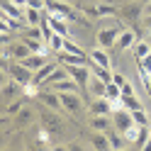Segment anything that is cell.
<instances>
[{"instance_id": "1", "label": "cell", "mask_w": 151, "mask_h": 151, "mask_svg": "<svg viewBox=\"0 0 151 151\" xmlns=\"http://www.w3.org/2000/svg\"><path fill=\"white\" fill-rule=\"evenodd\" d=\"M134 124H137V122H134V115H132V110L122 107V105L112 110V127H115L117 132H122V134H124V132H129Z\"/></svg>"}, {"instance_id": "2", "label": "cell", "mask_w": 151, "mask_h": 151, "mask_svg": "<svg viewBox=\"0 0 151 151\" xmlns=\"http://www.w3.org/2000/svg\"><path fill=\"white\" fill-rule=\"evenodd\" d=\"M122 20H127L132 24H137L141 20V15H144V3H139V0H132V3H124L119 7V12H117Z\"/></svg>"}, {"instance_id": "3", "label": "cell", "mask_w": 151, "mask_h": 151, "mask_svg": "<svg viewBox=\"0 0 151 151\" xmlns=\"http://www.w3.org/2000/svg\"><path fill=\"white\" fill-rule=\"evenodd\" d=\"M44 7H46L49 12H54V15L66 17V20H78V22H81V15L76 12L68 3H61V0H46V5H44Z\"/></svg>"}, {"instance_id": "4", "label": "cell", "mask_w": 151, "mask_h": 151, "mask_svg": "<svg viewBox=\"0 0 151 151\" xmlns=\"http://www.w3.org/2000/svg\"><path fill=\"white\" fill-rule=\"evenodd\" d=\"M10 78H15L20 86H32V78H34V71H29L22 61H17V63H10Z\"/></svg>"}, {"instance_id": "5", "label": "cell", "mask_w": 151, "mask_h": 151, "mask_svg": "<svg viewBox=\"0 0 151 151\" xmlns=\"http://www.w3.org/2000/svg\"><path fill=\"white\" fill-rule=\"evenodd\" d=\"M122 32V27H102V29L98 32V44L102 46V49H110V46H117V37Z\"/></svg>"}, {"instance_id": "6", "label": "cell", "mask_w": 151, "mask_h": 151, "mask_svg": "<svg viewBox=\"0 0 151 151\" xmlns=\"http://www.w3.org/2000/svg\"><path fill=\"white\" fill-rule=\"evenodd\" d=\"M59 66H61L59 61H56V63H54V61H46V63L42 66L39 71H34V78H32V86H37V88H42L44 83H46V78H49V76H51V73H54L56 68H59Z\"/></svg>"}, {"instance_id": "7", "label": "cell", "mask_w": 151, "mask_h": 151, "mask_svg": "<svg viewBox=\"0 0 151 151\" xmlns=\"http://www.w3.org/2000/svg\"><path fill=\"white\" fill-rule=\"evenodd\" d=\"M59 95H61V102H63V110L66 112H71V115H78V112H81L83 102H81L78 93H59Z\"/></svg>"}, {"instance_id": "8", "label": "cell", "mask_w": 151, "mask_h": 151, "mask_svg": "<svg viewBox=\"0 0 151 151\" xmlns=\"http://www.w3.org/2000/svg\"><path fill=\"white\" fill-rule=\"evenodd\" d=\"M90 17H112V15H117L119 12V7H115V5H110V3H100V5H95V7H83Z\"/></svg>"}, {"instance_id": "9", "label": "cell", "mask_w": 151, "mask_h": 151, "mask_svg": "<svg viewBox=\"0 0 151 151\" xmlns=\"http://www.w3.org/2000/svg\"><path fill=\"white\" fill-rule=\"evenodd\" d=\"M66 71L76 78V83H78L81 88H86L88 83H90V71H88L83 63H78V66H66Z\"/></svg>"}, {"instance_id": "10", "label": "cell", "mask_w": 151, "mask_h": 151, "mask_svg": "<svg viewBox=\"0 0 151 151\" xmlns=\"http://www.w3.org/2000/svg\"><path fill=\"white\" fill-rule=\"evenodd\" d=\"M56 61H59L61 66H78V63H86V56L61 49V51H56Z\"/></svg>"}, {"instance_id": "11", "label": "cell", "mask_w": 151, "mask_h": 151, "mask_svg": "<svg viewBox=\"0 0 151 151\" xmlns=\"http://www.w3.org/2000/svg\"><path fill=\"white\" fill-rule=\"evenodd\" d=\"M78 83H76L73 76H68V78H61V81H56L49 86V90H56V93H78Z\"/></svg>"}, {"instance_id": "12", "label": "cell", "mask_w": 151, "mask_h": 151, "mask_svg": "<svg viewBox=\"0 0 151 151\" xmlns=\"http://www.w3.org/2000/svg\"><path fill=\"white\" fill-rule=\"evenodd\" d=\"M112 102L107 95H102V98H95V102L90 105V115H112Z\"/></svg>"}, {"instance_id": "13", "label": "cell", "mask_w": 151, "mask_h": 151, "mask_svg": "<svg viewBox=\"0 0 151 151\" xmlns=\"http://www.w3.org/2000/svg\"><path fill=\"white\" fill-rule=\"evenodd\" d=\"M17 93H20V83H17L15 78L3 83V90H0V95H3V105H10V102L17 98Z\"/></svg>"}, {"instance_id": "14", "label": "cell", "mask_w": 151, "mask_h": 151, "mask_svg": "<svg viewBox=\"0 0 151 151\" xmlns=\"http://www.w3.org/2000/svg\"><path fill=\"white\" fill-rule=\"evenodd\" d=\"M39 100H42L49 110H61V107H63L61 95H59L56 90H44V93H39Z\"/></svg>"}, {"instance_id": "15", "label": "cell", "mask_w": 151, "mask_h": 151, "mask_svg": "<svg viewBox=\"0 0 151 151\" xmlns=\"http://www.w3.org/2000/svg\"><path fill=\"white\" fill-rule=\"evenodd\" d=\"M90 129H95V132H110L112 129V117L110 115H90Z\"/></svg>"}, {"instance_id": "16", "label": "cell", "mask_w": 151, "mask_h": 151, "mask_svg": "<svg viewBox=\"0 0 151 151\" xmlns=\"http://www.w3.org/2000/svg\"><path fill=\"white\" fill-rule=\"evenodd\" d=\"M29 54H32V49L27 46L24 39H22V42H10V56H12V59L22 61V59H27Z\"/></svg>"}, {"instance_id": "17", "label": "cell", "mask_w": 151, "mask_h": 151, "mask_svg": "<svg viewBox=\"0 0 151 151\" xmlns=\"http://www.w3.org/2000/svg\"><path fill=\"white\" fill-rule=\"evenodd\" d=\"M90 144H93V149H98V151H107V149H112V146H110V139H107V132H95V129H93Z\"/></svg>"}, {"instance_id": "18", "label": "cell", "mask_w": 151, "mask_h": 151, "mask_svg": "<svg viewBox=\"0 0 151 151\" xmlns=\"http://www.w3.org/2000/svg\"><path fill=\"white\" fill-rule=\"evenodd\" d=\"M49 24L54 27V32L56 34H61V37H68V20L66 17H61V15H49Z\"/></svg>"}, {"instance_id": "19", "label": "cell", "mask_w": 151, "mask_h": 151, "mask_svg": "<svg viewBox=\"0 0 151 151\" xmlns=\"http://www.w3.org/2000/svg\"><path fill=\"white\" fill-rule=\"evenodd\" d=\"M137 44V34L134 29H122L119 37H117V49H132Z\"/></svg>"}, {"instance_id": "20", "label": "cell", "mask_w": 151, "mask_h": 151, "mask_svg": "<svg viewBox=\"0 0 151 151\" xmlns=\"http://www.w3.org/2000/svg\"><path fill=\"white\" fill-rule=\"evenodd\" d=\"M88 90H90V93H93L95 98H102V95H107V83H105V81H100L98 76H90Z\"/></svg>"}, {"instance_id": "21", "label": "cell", "mask_w": 151, "mask_h": 151, "mask_svg": "<svg viewBox=\"0 0 151 151\" xmlns=\"http://www.w3.org/2000/svg\"><path fill=\"white\" fill-rule=\"evenodd\" d=\"M22 63H24L29 71H39L42 66L46 63V54H29L27 59H22Z\"/></svg>"}, {"instance_id": "22", "label": "cell", "mask_w": 151, "mask_h": 151, "mask_svg": "<svg viewBox=\"0 0 151 151\" xmlns=\"http://www.w3.org/2000/svg\"><path fill=\"white\" fill-rule=\"evenodd\" d=\"M42 127L46 132H54V134H56V132L61 129V119L56 115H51V112H44V115H42Z\"/></svg>"}, {"instance_id": "23", "label": "cell", "mask_w": 151, "mask_h": 151, "mask_svg": "<svg viewBox=\"0 0 151 151\" xmlns=\"http://www.w3.org/2000/svg\"><path fill=\"white\" fill-rule=\"evenodd\" d=\"M24 20H27L29 27H39L42 20H44V15L39 12V7H27V10H24Z\"/></svg>"}, {"instance_id": "24", "label": "cell", "mask_w": 151, "mask_h": 151, "mask_svg": "<svg viewBox=\"0 0 151 151\" xmlns=\"http://www.w3.org/2000/svg\"><path fill=\"white\" fill-rule=\"evenodd\" d=\"M3 12L10 15V17H17V20H24V12L20 10V5L15 0H3Z\"/></svg>"}, {"instance_id": "25", "label": "cell", "mask_w": 151, "mask_h": 151, "mask_svg": "<svg viewBox=\"0 0 151 151\" xmlns=\"http://www.w3.org/2000/svg\"><path fill=\"white\" fill-rule=\"evenodd\" d=\"M90 61L98 63V66H105V68H110V56L105 49H93L90 51Z\"/></svg>"}, {"instance_id": "26", "label": "cell", "mask_w": 151, "mask_h": 151, "mask_svg": "<svg viewBox=\"0 0 151 151\" xmlns=\"http://www.w3.org/2000/svg\"><path fill=\"white\" fill-rule=\"evenodd\" d=\"M107 139H110V146H112V149H117V151H119V149H124V141H127V139L122 137V132H117L115 127L107 132Z\"/></svg>"}, {"instance_id": "27", "label": "cell", "mask_w": 151, "mask_h": 151, "mask_svg": "<svg viewBox=\"0 0 151 151\" xmlns=\"http://www.w3.org/2000/svg\"><path fill=\"white\" fill-rule=\"evenodd\" d=\"M117 105H122V107H127V110H139V107H141V102H139V98L134 95V93H132V95H122Z\"/></svg>"}, {"instance_id": "28", "label": "cell", "mask_w": 151, "mask_h": 151, "mask_svg": "<svg viewBox=\"0 0 151 151\" xmlns=\"http://www.w3.org/2000/svg\"><path fill=\"white\" fill-rule=\"evenodd\" d=\"M34 119V112H32V107H22L20 112H17V117H15V122L20 127H24V124H29V122Z\"/></svg>"}, {"instance_id": "29", "label": "cell", "mask_w": 151, "mask_h": 151, "mask_svg": "<svg viewBox=\"0 0 151 151\" xmlns=\"http://www.w3.org/2000/svg\"><path fill=\"white\" fill-rule=\"evenodd\" d=\"M93 76H98L100 81H105L107 86H110V83H112V76H115V73H110V68H105V66L93 63Z\"/></svg>"}, {"instance_id": "30", "label": "cell", "mask_w": 151, "mask_h": 151, "mask_svg": "<svg viewBox=\"0 0 151 151\" xmlns=\"http://www.w3.org/2000/svg\"><path fill=\"white\" fill-rule=\"evenodd\" d=\"M134 54H137V59H146L151 54V44L149 42H137L134 44Z\"/></svg>"}, {"instance_id": "31", "label": "cell", "mask_w": 151, "mask_h": 151, "mask_svg": "<svg viewBox=\"0 0 151 151\" xmlns=\"http://www.w3.org/2000/svg\"><path fill=\"white\" fill-rule=\"evenodd\" d=\"M132 115H134V122H137L139 127H149V124H151V119L146 117V112L141 110V107H139V110H132Z\"/></svg>"}, {"instance_id": "32", "label": "cell", "mask_w": 151, "mask_h": 151, "mask_svg": "<svg viewBox=\"0 0 151 151\" xmlns=\"http://www.w3.org/2000/svg\"><path fill=\"white\" fill-rule=\"evenodd\" d=\"M107 98L115 102V105L119 102V98H122V88L117 86V83H110V86H107Z\"/></svg>"}, {"instance_id": "33", "label": "cell", "mask_w": 151, "mask_h": 151, "mask_svg": "<svg viewBox=\"0 0 151 151\" xmlns=\"http://www.w3.org/2000/svg\"><path fill=\"white\" fill-rule=\"evenodd\" d=\"M17 27H20V20L3 12V29H17Z\"/></svg>"}, {"instance_id": "34", "label": "cell", "mask_w": 151, "mask_h": 151, "mask_svg": "<svg viewBox=\"0 0 151 151\" xmlns=\"http://www.w3.org/2000/svg\"><path fill=\"white\" fill-rule=\"evenodd\" d=\"M63 49H66V51H73V54H81V56H86V51H83V49H81V46L76 44V42H71L68 37L63 39Z\"/></svg>"}, {"instance_id": "35", "label": "cell", "mask_w": 151, "mask_h": 151, "mask_svg": "<svg viewBox=\"0 0 151 151\" xmlns=\"http://www.w3.org/2000/svg\"><path fill=\"white\" fill-rule=\"evenodd\" d=\"M149 129H151V127H141V129H139V137H137V141H134L139 149H144V144L149 141Z\"/></svg>"}, {"instance_id": "36", "label": "cell", "mask_w": 151, "mask_h": 151, "mask_svg": "<svg viewBox=\"0 0 151 151\" xmlns=\"http://www.w3.org/2000/svg\"><path fill=\"white\" fill-rule=\"evenodd\" d=\"M22 107H24V102H22V100H12L10 105H5V112H7V115H17Z\"/></svg>"}, {"instance_id": "37", "label": "cell", "mask_w": 151, "mask_h": 151, "mask_svg": "<svg viewBox=\"0 0 151 151\" xmlns=\"http://www.w3.org/2000/svg\"><path fill=\"white\" fill-rule=\"evenodd\" d=\"M24 42H27V46L32 49V54H44V46L39 44V39H29V37H24Z\"/></svg>"}, {"instance_id": "38", "label": "cell", "mask_w": 151, "mask_h": 151, "mask_svg": "<svg viewBox=\"0 0 151 151\" xmlns=\"http://www.w3.org/2000/svg\"><path fill=\"white\" fill-rule=\"evenodd\" d=\"M63 39H66V37L54 34V37H51V42H49V44H51V49H54V51H61V49H63Z\"/></svg>"}, {"instance_id": "39", "label": "cell", "mask_w": 151, "mask_h": 151, "mask_svg": "<svg viewBox=\"0 0 151 151\" xmlns=\"http://www.w3.org/2000/svg\"><path fill=\"white\" fill-rule=\"evenodd\" d=\"M24 37H29V39H44V32H42V27H29Z\"/></svg>"}, {"instance_id": "40", "label": "cell", "mask_w": 151, "mask_h": 151, "mask_svg": "<svg viewBox=\"0 0 151 151\" xmlns=\"http://www.w3.org/2000/svg\"><path fill=\"white\" fill-rule=\"evenodd\" d=\"M119 88H122V95H132V93H134V86H132L129 81H124V83H122Z\"/></svg>"}, {"instance_id": "41", "label": "cell", "mask_w": 151, "mask_h": 151, "mask_svg": "<svg viewBox=\"0 0 151 151\" xmlns=\"http://www.w3.org/2000/svg\"><path fill=\"white\" fill-rule=\"evenodd\" d=\"M139 66H141V68H146V71H151V54L146 56V59H139Z\"/></svg>"}, {"instance_id": "42", "label": "cell", "mask_w": 151, "mask_h": 151, "mask_svg": "<svg viewBox=\"0 0 151 151\" xmlns=\"http://www.w3.org/2000/svg\"><path fill=\"white\" fill-rule=\"evenodd\" d=\"M144 29L151 34V15H146V12H144Z\"/></svg>"}, {"instance_id": "43", "label": "cell", "mask_w": 151, "mask_h": 151, "mask_svg": "<svg viewBox=\"0 0 151 151\" xmlns=\"http://www.w3.org/2000/svg\"><path fill=\"white\" fill-rule=\"evenodd\" d=\"M144 12H146V15H151V0H149V3H144Z\"/></svg>"}, {"instance_id": "44", "label": "cell", "mask_w": 151, "mask_h": 151, "mask_svg": "<svg viewBox=\"0 0 151 151\" xmlns=\"http://www.w3.org/2000/svg\"><path fill=\"white\" fill-rule=\"evenodd\" d=\"M144 149H146V151H151V139H149L146 144H144Z\"/></svg>"}]
</instances>
